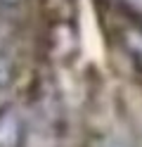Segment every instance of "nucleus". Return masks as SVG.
Instances as JSON below:
<instances>
[{
  "label": "nucleus",
  "mask_w": 142,
  "mask_h": 147,
  "mask_svg": "<svg viewBox=\"0 0 142 147\" xmlns=\"http://www.w3.org/2000/svg\"><path fill=\"white\" fill-rule=\"evenodd\" d=\"M130 10H135V12H142V0H123Z\"/></svg>",
  "instance_id": "nucleus-3"
},
{
  "label": "nucleus",
  "mask_w": 142,
  "mask_h": 147,
  "mask_svg": "<svg viewBox=\"0 0 142 147\" xmlns=\"http://www.w3.org/2000/svg\"><path fill=\"white\" fill-rule=\"evenodd\" d=\"M12 78H14V64L5 52H0V93L9 88Z\"/></svg>",
  "instance_id": "nucleus-2"
},
{
  "label": "nucleus",
  "mask_w": 142,
  "mask_h": 147,
  "mask_svg": "<svg viewBox=\"0 0 142 147\" xmlns=\"http://www.w3.org/2000/svg\"><path fill=\"white\" fill-rule=\"evenodd\" d=\"M19 3H24V0H0V5H7V7H14Z\"/></svg>",
  "instance_id": "nucleus-4"
},
{
  "label": "nucleus",
  "mask_w": 142,
  "mask_h": 147,
  "mask_svg": "<svg viewBox=\"0 0 142 147\" xmlns=\"http://www.w3.org/2000/svg\"><path fill=\"white\" fill-rule=\"evenodd\" d=\"M26 140V121L14 105L0 107V147H22Z\"/></svg>",
  "instance_id": "nucleus-1"
}]
</instances>
